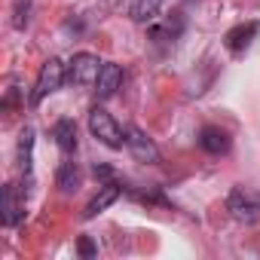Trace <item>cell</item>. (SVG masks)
I'll return each instance as SVG.
<instances>
[{"mask_svg": "<svg viewBox=\"0 0 260 260\" xmlns=\"http://www.w3.org/2000/svg\"><path fill=\"white\" fill-rule=\"evenodd\" d=\"M89 132L98 144H104L107 150H122L125 147V128L104 110V107H92L89 110Z\"/></svg>", "mask_w": 260, "mask_h": 260, "instance_id": "cell-1", "label": "cell"}, {"mask_svg": "<svg viewBox=\"0 0 260 260\" xmlns=\"http://www.w3.org/2000/svg\"><path fill=\"white\" fill-rule=\"evenodd\" d=\"M226 211L239 223H257L260 220V190L254 187H233L226 196Z\"/></svg>", "mask_w": 260, "mask_h": 260, "instance_id": "cell-2", "label": "cell"}, {"mask_svg": "<svg viewBox=\"0 0 260 260\" xmlns=\"http://www.w3.org/2000/svg\"><path fill=\"white\" fill-rule=\"evenodd\" d=\"M64 80H68V64H64L61 58H55V55H52V58H46V61H43V68H40V74H37V80H34L31 104H40L46 95L58 92Z\"/></svg>", "mask_w": 260, "mask_h": 260, "instance_id": "cell-3", "label": "cell"}, {"mask_svg": "<svg viewBox=\"0 0 260 260\" xmlns=\"http://www.w3.org/2000/svg\"><path fill=\"white\" fill-rule=\"evenodd\" d=\"M101 58L95 52H74V58L68 61V83L77 89H89L95 86L98 74H101Z\"/></svg>", "mask_w": 260, "mask_h": 260, "instance_id": "cell-4", "label": "cell"}, {"mask_svg": "<svg viewBox=\"0 0 260 260\" xmlns=\"http://www.w3.org/2000/svg\"><path fill=\"white\" fill-rule=\"evenodd\" d=\"M25 205H28V190H22L19 184H7L0 193V223L7 230L19 226L25 220Z\"/></svg>", "mask_w": 260, "mask_h": 260, "instance_id": "cell-5", "label": "cell"}, {"mask_svg": "<svg viewBox=\"0 0 260 260\" xmlns=\"http://www.w3.org/2000/svg\"><path fill=\"white\" fill-rule=\"evenodd\" d=\"M125 147L132 150V156L138 162H150V166L159 162V147L153 144V138L144 132V128H138V125H125Z\"/></svg>", "mask_w": 260, "mask_h": 260, "instance_id": "cell-6", "label": "cell"}, {"mask_svg": "<svg viewBox=\"0 0 260 260\" xmlns=\"http://www.w3.org/2000/svg\"><path fill=\"white\" fill-rule=\"evenodd\" d=\"M181 31H184V13L175 10V13L162 16L159 22H153V25L147 28V37L162 46V43H175V40L181 37Z\"/></svg>", "mask_w": 260, "mask_h": 260, "instance_id": "cell-7", "label": "cell"}, {"mask_svg": "<svg viewBox=\"0 0 260 260\" xmlns=\"http://www.w3.org/2000/svg\"><path fill=\"white\" fill-rule=\"evenodd\" d=\"M257 34H260V22H242V25H236L223 34V46L233 55H242V52H248V46L254 43Z\"/></svg>", "mask_w": 260, "mask_h": 260, "instance_id": "cell-8", "label": "cell"}, {"mask_svg": "<svg viewBox=\"0 0 260 260\" xmlns=\"http://www.w3.org/2000/svg\"><path fill=\"white\" fill-rule=\"evenodd\" d=\"M119 193H122V190H119L116 181H104V184L98 187V193L86 202V208H83V220H95L101 211H107V208L119 199Z\"/></svg>", "mask_w": 260, "mask_h": 260, "instance_id": "cell-9", "label": "cell"}, {"mask_svg": "<svg viewBox=\"0 0 260 260\" xmlns=\"http://www.w3.org/2000/svg\"><path fill=\"white\" fill-rule=\"evenodd\" d=\"M199 147L205 153H211V156H223V153H230L233 138H230V132H223L220 125H205L199 132Z\"/></svg>", "mask_w": 260, "mask_h": 260, "instance_id": "cell-10", "label": "cell"}, {"mask_svg": "<svg viewBox=\"0 0 260 260\" xmlns=\"http://www.w3.org/2000/svg\"><path fill=\"white\" fill-rule=\"evenodd\" d=\"M119 89H122V68L113 64V61H104L101 64V74L95 80V95L98 98H113Z\"/></svg>", "mask_w": 260, "mask_h": 260, "instance_id": "cell-11", "label": "cell"}, {"mask_svg": "<svg viewBox=\"0 0 260 260\" xmlns=\"http://www.w3.org/2000/svg\"><path fill=\"white\" fill-rule=\"evenodd\" d=\"M55 187L64 193V196H74L80 187H83V172H80V166L77 162H61L58 166V175H55Z\"/></svg>", "mask_w": 260, "mask_h": 260, "instance_id": "cell-12", "label": "cell"}, {"mask_svg": "<svg viewBox=\"0 0 260 260\" xmlns=\"http://www.w3.org/2000/svg\"><path fill=\"white\" fill-rule=\"evenodd\" d=\"M162 13V0H128V16L141 25H153Z\"/></svg>", "mask_w": 260, "mask_h": 260, "instance_id": "cell-13", "label": "cell"}, {"mask_svg": "<svg viewBox=\"0 0 260 260\" xmlns=\"http://www.w3.org/2000/svg\"><path fill=\"white\" fill-rule=\"evenodd\" d=\"M52 138H55V144H58V150L61 153H74L77 150V122L74 119H58L55 125H52Z\"/></svg>", "mask_w": 260, "mask_h": 260, "instance_id": "cell-14", "label": "cell"}, {"mask_svg": "<svg viewBox=\"0 0 260 260\" xmlns=\"http://www.w3.org/2000/svg\"><path fill=\"white\" fill-rule=\"evenodd\" d=\"M19 169L22 175H31L34 169V125H25L22 132H19Z\"/></svg>", "mask_w": 260, "mask_h": 260, "instance_id": "cell-15", "label": "cell"}, {"mask_svg": "<svg viewBox=\"0 0 260 260\" xmlns=\"http://www.w3.org/2000/svg\"><path fill=\"white\" fill-rule=\"evenodd\" d=\"M77 248H80V254H83V257H95V254H98L89 236H80V245H77Z\"/></svg>", "mask_w": 260, "mask_h": 260, "instance_id": "cell-16", "label": "cell"}, {"mask_svg": "<svg viewBox=\"0 0 260 260\" xmlns=\"http://www.w3.org/2000/svg\"><path fill=\"white\" fill-rule=\"evenodd\" d=\"M95 178H101V181H116V172H113L110 166H95Z\"/></svg>", "mask_w": 260, "mask_h": 260, "instance_id": "cell-17", "label": "cell"}]
</instances>
